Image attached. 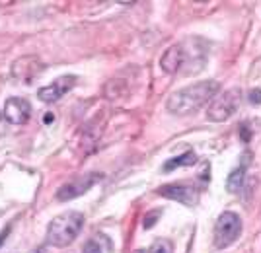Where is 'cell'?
Here are the masks:
<instances>
[{
    "instance_id": "cell-1",
    "label": "cell",
    "mask_w": 261,
    "mask_h": 253,
    "mask_svg": "<svg viewBox=\"0 0 261 253\" xmlns=\"http://www.w3.org/2000/svg\"><path fill=\"white\" fill-rule=\"evenodd\" d=\"M218 90H220V84L217 80H201V82H195V84L172 94L166 107L174 115H191L201 109L205 103L213 101Z\"/></svg>"
},
{
    "instance_id": "cell-2",
    "label": "cell",
    "mask_w": 261,
    "mask_h": 253,
    "mask_svg": "<svg viewBox=\"0 0 261 253\" xmlns=\"http://www.w3.org/2000/svg\"><path fill=\"white\" fill-rule=\"evenodd\" d=\"M84 226V214L78 210H66L63 214L55 216L47 226L45 240L51 247H66L78 238Z\"/></svg>"
},
{
    "instance_id": "cell-3",
    "label": "cell",
    "mask_w": 261,
    "mask_h": 253,
    "mask_svg": "<svg viewBox=\"0 0 261 253\" xmlns=\"http://www.w3.org/2000/svg\"><path fill=\"white\" fill-rule=\"evenodd\" d=\"M240 234H242V220H240V216L236 212L224 210L217 218V224H215V234H213L215 245H217L218 249L230 247L240 238Z\"/></svg>"
},
{
    "instance_id": "cell-4",
    "label": "cell",
    "mask_w": 261,
    "mask_h": 253,
    "mask_svg": "<svg viewBox=\"0 0 261 253\" xmlns=\"http://www.w3.org/2000/svg\"><path fill=\"white\" fill-rule=\"evenodd\" d=\"M240 105V90H228L220 96H215L213 101L208 103L207 109V119L215 123L228 121L230 117L238 111Z\"/></svg>"
},
{
    "instance_id": "cell-5",
    "label": "cell",
    "mask_w": 261,
    "mask_h": 253,
    "mask_svg": "<svg viewBox=\"0 0 261 253\" xmlns=\"http://www.w3.org/2000/svg\"><path fill=\"white\" fill-rule=\"evenodd\" d=\"M45 70L43 61L35 55H25L20 57L12 63L10 74L16 82H22V84H32L35 78L39 76Z\"/></svg>"
},
{
    "instance_id": "cell-6",
    "label": "cell",
    "mask_w": 261,
    "mask_h": 253,
    "mask_svg": "<svg viewBox=\"0 0 261 253\" xmlns=\"http://www.w3.org/2000/svg\"><path fill=\"white\" fill-rule=\"evenodd\" d=\"M99 177L101 176H98V174H86V176H78L74 179H70L68 183L59 187L57 201H72V199L84 195L86 191H90L96 185V181H98Z\"/></svg>"
},
{
    "instance_id": "cell-7",
    "label": "cell",
    "mask_w": 261,
    "mask_h": 253,
    "mask_svg": "<svg viewBox=\"0 0 261 253\" xmlns=\"http://www.w3.org/2000/svg\"><path fill=\"white\" fill-rule=\"evenodd\" d=\"M158 195H162L166 199H172L177 201L181 205L187 207H195L199 203V191L193 185H187V183H170V185H164L158 189Z\"/></svg>"
},
{
    "instance_id": "cell-8",
    "label": "cell",
    "mask_w": 261,
    "mask_h": 253,
    "mask_svg": "<svg viewBox=\"0 0 261 253\" xmlns=\"http://www.w3.org/2000/svg\"><path fill=\"white\" fill-rule=\"evenodd\" d=\"M78 78L74 74H66V76L57 78L53 84L49 86H43V88L37 92V98L45 101V103H53V101H59L65 94H68L70 90L76 86Z\"/></svg>"
},
{
    "instance_id": "cell-9",
    "label": "cell",
    "mask_w": 261,
    "mask_h": 253,
    "mask_svg": "<svg viewBox=\"0 0 261 253\" xmlns=\"http://www.w3.org/2000/svg\"><path fill=\"white\" fill-rule=\"evenodd\" d=\"M2 115L10 125H23L32 115V105H30L28 99L23 98H10L4 103Z\"/></svg>"
},
{
    "instance_id": "cell-10",
    "label": "cell",
    "mask_w": 261,
    "mask_h": 253,
    "mask_svg": "<svg viewBox=\"0 0 261 253\" xmlns=\"http://www.w3.org/2000/svg\"><path fill=\"white\" fill-rule=\"evenodd\" d=\"M187 65V49L185 43H175L172 45L160 59V66L164 72L168 74H177L184 66Z\"/></svg>"
},
{
    "instance_id": "cell-11",
    "label": "cell",
    "mask_w": 261,
    "mask_h": 253,
    "mask_svg": "<svg viewBox=\"0 0 261 253\" xmlns=\"http://www.w3.org/2000/svg\"><path fill=\"white\" fill-rule=\"evenodd\" d=\"M246 165H248V162H246L244 165H240V167H236V170L228 176V179H226V187H228L230 193H240V191H242L244 177H246Z\"/></svg>"
},
{
    "instance_id": "cell-12",
    "label": "cell",
    "mask_w": 261,
    "mask_h": 253,
    "mask_svg": "<svg viewBox=\"0 0 261 253\" xmlns=\"http://www.w3.org/2000/svg\"><path fill=\"white\" fill-rule=\"evenodd\" d=\"M197 162L195 152H185V154L177 156V158H172L164 164V172H172L175 167H181V165H193Z\"/></svg>"
},
{
    "instance_id": "cell-13",
    "label": "cell",
    "mask_w": 261,
    "mask_h": 253,
    "mask_svg": "<svg viewBox=\"0 0 261 253\" xmlns=\"http://www.w3.org/2000/svg\"><path fill=\"white\" fill-rule=\"evenodd\" d=\"M139 253H172V243L168 242V240H158V242H154L148 249L139 251Z\"/></svg>"
},
{
    "instance_id": "cell-14",
    "label": "cell",
    "mask_w": 261,
    "mask_h": 253,
    "mask_svg": "<svg viewBox=\"0 0 261 253\" xmlns=\"http://www.w3.org/2000/svg\"><path fill=\"white\" fill-rule=\"evenodd\" d=\"M248 99H250V103L253 105H261V90H251L250 94H248Z\"/></svg>"
},
{
    "instance_id": "cell-15",
    "label": "cell",
    "mask_w": 261,
    "mask_h": 253,
    "mask_svg": "<svg viewBox=\"0 0 261 253\" xmlns=\"http://www.w3.org/2000/svg\"><path fill=\"white\" fill-rule=\"evenodd\" d=\"M82 253H101V247H99V243L98 242H88L86 245H84V251Z\"/></svg>"
},
{
    "instance_id": "cell-16",
    "label": "cell",
    "mask_w": 261,
    "mask_h": 253,
    "mask_svg": "<svg viewBox=\"0 0 261 253\" xmlns=\"http://www.w3.org/2000/svg\"><path fill=\"white\" fill-rule=\"evenodd\" d=\"M8 234H10V228H6V230L0 232V247H2V243L6 242V238H8Z\"/></svg>"
},
{
    "instance_id": "cell-17",
    "label": "cell",
    "mask_w": 261,
    "mask_h": 253,
    "mask_svg": "<svg viewBox=\"0 0 261 253\" xmlns=\"http://www.w3.org/2000/svg\"><path fill=\"white\" fill-rule=\"evenodd\" d=\"M4 131H6V119H4V115L0 113V134H4Z\"/></svg>"
},
{
    "instance_id": "cell-18",
    "label": "cell",
    "mask_w": 261,
    "mask_h": 253,
    "mask_svg": "<svg viewBox=\"0 0 261 253\" xmlns=\"http://www.w3.org/2000/svg\"><path fill=\"white\" fill-rule=\"evenodd\" d=\"M33 253H49V249H47V247H37Z\"/></svg>"
}]
</instances>
